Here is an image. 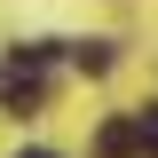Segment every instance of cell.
<instances>
[{
  "mask_svg": "<svg viewBox=\"0 0 158 158\" xmlns=\"http://www.w3.org/2000/svg\"><path fill=\"white\" fill-rule=\"evenodd\" d=\"M142 142H135V118H103L95 127V158H135Z\"/></svg>",
  "mask_w": 158,
  "mask_h": 158,
  "instance_id": "obj_1",
  "label": "cell"
},
{
  "mask_svg": "<svg viewBox=\"0 0 158 158\" xmlns=\"http://www.w3.org/2000/svg\"><path fill=\"white\" fill-rule=\"evenodd\" d=\"M40 95H48V87H40V71H0V103H8V111H32Z\"/></svg>",
  "mask_w": 158,
  "mask_h": 158,
  "instance_id": "obj_2",
  "label": "cell"
},
{
  "mask_svg": "<svg viewBox=\"0 0 158 158\" xmlns=\"http://www.w3.org/2000/svg\"><path fill=\"white\" fill-rule=\"evenodd\" d=\"M71 63H79V71H111V40H79Z\"/></svg>",
  "mask_w": 158,
  "mask_h": 158,
  "instance_id": "obj_3",
  "label": "cell"
},
{
  "mask_svg": "<svg viewBox=\"0 0 158 158\" xmlns=\"http://www.w3.org/2000/svg\"><path fill=\"white\" fill-rule=\"evenodd\" d=\"M135 142H142V150L158 158V111H142V118H135Z\"/></svg>",
  "mask_w": 158,
  "mask_h": 158,
  "instance_id": "obj_4",
  "label": "cell"
},
{
  "mask_svg": "<svg viewBox=\"0 0 158 158\" xmlns=\"http://www.w3.org/2000/svg\"><path fill=\"white\" fill-rule=\"evenodd\" d=\"M16 158H56V150H16Z\"/></svg>",
  "mask_w": 158,
  "mask_h": 158,
  "instance_id": "obj_5",
  "label": "cell"
}]
</instances>
